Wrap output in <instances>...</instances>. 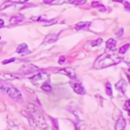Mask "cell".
<instances>
[{
	"mask_svg": "<svg viewBox=\"0 0 130 130\" xmlns=\"http://www.w3.org/2000/svg\"><path fill=\"white\" fill-rule=\"evenodd\" d=\"M122 60V58L119 56L118 55L104 53L101 55L100 56H99L98 59L95 61L94 67L95 68H98V69L104 68L109 66L118 64Z\"/></svg>",
	"mask_w": 130,
	"mask_h": 130,
	"instance_id": "1",
	"label": "cell"
},
{
	"mask_svg": "<svg viewBox=\"0 0 130 130\" xmlns=\"http://www.w3.org/2000/svg\"><path fill=\"white\" fill-rule=\"evenodd\" d=\"M4 91H5L10 98L15 99V100H18L22 98V94H21L20 91L18 90L17 88L11 86L8 83H6V85H5Z\"/></svg>",
	"mask_w": 130,
	"mask_h": 130,
	"instance_id": "2",
	"label": "cell"
},
{
	"mask_svg": "<svg viewBox=\"0 0 130 130\" xmlns=\"http://www.w3.org/2000/svg\"><path fill=\"white\" fill-rule=\"evenodd\" d=\"M70 84H71V86L74 90V91L76 94H81V95H83L85 94V88L80 83H78V82H75V81H73V82L72 81Z\"/></svg>",
	"mask_w": 130,
	"mask_h": 130,
	"instance_id": "3",
	"label": "cell"
},
{
	"mask_svg": "<svg viewBox=\"0 0 130 130\" xmlns=\"http://www.w3.org/2000/svg\"><path fill=\"white\" fill-rule=\"evenodd\" d=\"M38 70V68L33 65H24L21 68L20 72L24 74H31Z\"/></svg>",
	"mask_w": 130,
	"mask_h": 130,
	"instance_id": "4",
	"label": "cell"
},
{
	"mask_svg": "<svg viewBox=\"0 0 130 130\" xmlns=\"http://www.w3.org/2000/svg\"><path fill=\"white\" fill-rule=\"evenodd\" d=\"M59 73L63 74L64 75H66L68 78H70L71 79H75L76 78V75H75V71L72 69V68H63L59 71Z\"/></svg>",
	"mask_w": 130,
	"mask_h": 130,
	"instance_id": "5",
	"label": "cell"
},
{
	"mask_svg": "<svg viewBox=\"0 0 130 130\" xmlns=\"http://www.w3.org/2000/svg\"><path fill=\"white\" fill-rule=\"evenodd\" d=\"M126 87H127V84L126 81H124L123 79L120 80L118 83L116 84V88L117 89V90H119V91H121L122 94L126 93Z\"/></svg>",
	"mask_w": 130,
	"mask_h": 130,
	"instance_id": "6",
	"label": "cell"
},
{
	"mask_svg": "<svg viewBox=\"0 0 130 130\" xmlns=\"http://www.w3.org/2000/svg\"><path fill=\"white\" fill-rule=\"evenodd\" d=\"M36 122H37V124L41 128V129H46L47 127V125H46V123L43 119V117L41 115H38L37 116V117H36Z\"/></svg>",
	"mask_w": 130,
	"mask_h": 130,
	"instance_id": "7",
	"label": "cell"
},
{
	"mask_svg": "<svg viewBox=\"0 0 130 130\" xmlns=\"http://www.w3.org/2000/svg\"><path fill=\"white\" fill-rule=\"evenodd\" d=\"M125 128H126V120L122 116H121L117 122V124L116 126V130H124Z\"/></svg>",
	"mask_w": 130,
	"mask_h": 130,
	"instance_id": "8",
	"label": "cell"
},
{
	"mask_svg": "<svg viewBox=\"0 0 130 130\" xmlns=\"http://www.w3.org/2000/svg\"><path fill=\"white\" fill-rule=\"evenodd\" d=\"M24 21V18L22 16H20V15H15V16H12L10 18V23L11 24H17L20 22H22Z\"/></svg>",
	"mask_w": 130,
	"mask_h": 130,
	"instance_id": "9",
	"label": "cell"
},
{
	"mask_svg": "<svg viewBox=\"0 0 130 130\" xmlns=\"http://www.w3.org/2000/svg\"><path fill=\"white\" fill-rule=\"evenodd\" d=\"M26 51H27V46L26 43H22L21 45H19L16 49L17 53H24Z\"/></svg>",
	"mask_w": 130,
	"mask_h": 130,
	"instance_id": "10",
	"label": "cell"
},
{
	"mask_svg": "<svg viewBox=\"0 0 130 130\" xmlns=\"http://www.w3.org/2000/svg\"><path fill=\"white\" fill-rule=\"evenodd\" d=\"M116 45V40L110 38V39H109L107 41V43H106V46L107 49L109 50H111L113 49V48H114Z\"/></svg>",
	"mask_w": 130,
	"mask_h": 130,
	"instance_id": "11",
	"label": "cell"
},
{
	"mask_svg": "<svg viewBox=\"0 0 130 130\" xmlns=\"http://www.w3.org/2000/svg\"><path fill=\"white\" fill-rule=\"evenodd\" d=\"M90 22H79L76 24L75 27H76L77 30H81V29H85L90 25Z\"/></svg>",
	"mask_w": 130,
	"mask_h": 130,
	"instance_id": "12",
	"label": "cell"
},
{
	"mask_svg": "<svg viewBox=\"0 0 130 130\" xmlns=\"http://www.w3.org/2000/svg\"><path fill=\"white\" fill-rule=\"evenodd\" d=\"M57 40V37L56 35H53V34H51V35H49L45 40V42L49 43H52L53 42H55Z\"/></svg>",
	"mask_w": 130,
	"mask_h": 130,
	"instance_id": "13",
	"label": "cell"
},
{
	"mask_svg": "<svg viewBox=\"0 0 130 130\" xmlns=\"http://www.w3.org/2000/svg\"><path fill=\"white\" fill-rule=\"evenodd\" d=\"M27 108L28 109V113H33L37 112V107L33 104H28L27 106Z\"/></svg>",
	"mask_w": 130,
	"mask_h": 130,
	"instance_id": "14",
	"label": "cell"
},
{
	"mask_svg": "<svg viewBox=\"0 0 130 130\" xmlns=\"http://www.w3.org/2000/svg\"><path fill=\"white\" fill-rule=\"evenodd\" d=\"M130 47V44L129 43H127V44H125V45H123L120 49L119 50V53L120 54H124L127 52V50H129V48Z\"/></svg>",
	"mask_w": 130,
	"mask_h": 130,
	"instance_id": "15",
	"label": "cell"
},
{
	"mask_svg": "<svg viewBox=\"0 0 130 130\" xmlns=\"http://www.w3.org/2000/svg\"><path fill=\"white\" fill-rule=\"evenodd\" d=\"M106 93L108 96H111L113 94V91H112V88H111V85L109 82H107V85H106Z\"/></svg>",
	"mask_w": 130,
	"mask_h": 130,
	"instance_id": "16",
	"label": "cell"
},
{
	"mask_svg": "<svg viewBox=\"0 0 130 130\" xmlns=\"http://www.w3.org/2000/svg\"><path fill=\"white\" fill-rule=\"evenodd\" d=\"M41 89H42L43 91H46V92H49V91H51L52 90V87L47 83H45L43 84L42 86H41Z\"/></svg>",
	"mask_w": 130,
	"mask_h": 130,
	"instance_id": "17",
	"label": "cell"
},
{
	"mask_svg": "<svg viewBox=\"0 0 130 130\" xmlns=\"http://www.w3.org/2000/svg\"><path fill=\"white\" fill-rule=\"evenodd\" d=\"M123 109H124L126 111L128 112V114L130 116V100H128L126 101L124 107H123Z\"/></svg>",
	"mask_w": 130,
	"mask_h": 130,
	"instance_id": "18",
	"label": "cell"
},
{
	"mask_svg": "<svg viewBox=\"0 0 130 130\" xmlns=\"http://www.w3.org/2000/svg\"><path fill=\"white\" fill-rule=\"evenodd\" d=\"M86 2V0H74L72 2V4L75 5H81Z\"/></svg>",
	"mask_w": 130,
	"mask_h": 130,
	"instance_id": "19",
	"label": "cell"
},
{
	"mask_svg": "<svg viewBox=\"0 0 130 130\" xmlns=\"http://www.w3.org/2000/svg\"><path fill=\"white\" fill-rule=\"evenodd\" d=\"M56 22V19H53V20H50V22H46V21L44 20V22L43 24V26H49V25H52L53 24H55Z\"/></svg>",
	"mask_w": 130,
	"mask_h": 130,
	"instance_id": "20",
	"label": "cell"
},
{
	"mask_svg": "<svg viewBox=\"0 0 130 130\" xmlns=\"http://www.w3.org/2000/svg\"><path fill=\"white\" fill-rule=\"evenodd\" d=\"M4 77L7 79V80H14L17 78V77H15L14 75H11V74H5Z\"/></svg>",
	"mask_w": 130,
	"mask_h": 130,
	"instance_id": "21",
	"label": "cell"
},
{
	"mask_svg": "<svg viewBox=\"0 0 130 130\" xmlns=\"http://www.w3.org/2000/svg\"><path fill=\"white\" fill-rule=\"evenodd\" d=\"M101 43H102V39L98 38V40H96L93 41V42L91 43V45H92L93 46H98V45L101 44Z\"/></svg>",
	"mask_w": 130,
	"mask_h": 130,
	"instance_id": "22",
	"label": "cell"
},
{
	"mask_svg": "<svg viewBox=\"0 0 130 130\" xmlns=\"http://www.w3.org/2000/svg\"><path fill=\"white\" fill-rule=\"evenodd\" d=\"M11 2H6V3H4V4H2L1 6H0V10H3V9H5V8H7V7H9V6H10V5H11Z\"/></svg>",
	"mask_w": 130,
	"mask_h": 130,
	"instance_id": "23",
	"label": "cell"
},
{
	"mask_svg": "<svg viewBox=\"0 0 130 130\" xmlns=\"http://www.w3.org/2000/svg\"><path fill=\"white\" fill-rule=\"evenodd\" d=\"M15 60V58H11V59H5L2 62V64L5 65V64H9V63H13L14 61Z\"/></svg>",
	"mask_w": 130,
	"mask_h": 130,
	"instance_id": "24",
	"label": "cell"
},
{
	"mask_svg": "<svg viewBox=\"0 0 130 130\" xmlns=\"http://www.w3.org/2000/svg\"><path fill=\"white\" fill-rule=\"evenodd\" d=\"M28 0H10L12 3H24Z\"/></svg>",
	"mask_w": 130,
	"mask_h": 130,
	"instance_id": "25",
	"label": "cell"
},
{
	"mask_svg": "<svg viewBox=\"0 0 130 130\" xmlns=\"http://www.w3.org/2000/svg\"><path fill=\"white\" fill-rule=\"evenodd\" d=\"M124 7L127 11H130V2H125L124 3Z\"/></svg>",
	"mask_w": 130,
	"mask_h": 130,
	"instance_id": "26",
	"label": "cell"
},
{
	"mask_svg": "<svg viewBox=\"0 0 130 130\" xmlns=\"http://www.w3.org/2000/svg\"><path fill=\"white\" fill-rule=\"evenodd\" d=\"M119 31L116 33V37H122V34H123V33H124V31H123V29L122 28V29H120V30H119Z\"/></svg>",
	"mask_w": 130,
	"mask_h": 130,
	"instance_id": "27",
	"label": "cell"
},
{
	"mask_svg": "<svg viewBox=\"0 0 130 130\" xmlns=\"http://www.w3.org/2000/svg\"><path fill=\"white\" fill-rule=\"evenodd\" d=\"M65 57L63 56H61V57L59 58V64H63V63H65Z\"/></svg>",
	"mask_w": 130,
	"mask_h": 130,
	"instance_id": "28",
	"label": "cell"
},
{
	"mask_svg": "<svg viewBox=\"0 0 130 130\" xmlns=\"http://www.w3.org/2000/svg\"><path fill=\"white\" fill-rule=\"evenodd\" d=\"M100 11H105L106 9H105V7L103 5H100Z\"/></svg>",
	"mask_w": 130,
	"mask_h": 130,
	"instance_id": "29",
	"label": "cell"
},
{
	"mask_svg": "<svg viewBox=\"0 0 130 130\" xmlns=\"http://www.w3.org/2000/svg\"><path fill=\"white\" fill-rule=\"evenodd\" d=\"M98 5H100V4H99L98 2H94L92 3V6H93V7H97V6H98Z\"/></svg>",
	"mask_w": 130,
	"mask_h": 130,
	"instance_id": "30",
	"label": "cell"
},
{
	"mask_svg": "<svg viewBox=\"0 0 130 130\" xmlns=\"http://www.w3.org/2000/svg\"><path fill=\"white\" fill-rule=\"evenodd\" d=\"M3 26H4V22H3V20L0 19V27H2Z\"/></svg>",
	"mask_w": 130,
	"mask_h": 130,
	"instance_id": "31",
	"label": "cell"
},
{
	"mask_svg": "<svg viewBox=\"0 0 130 130\" xmlns=\"http://www.w3.org/2000/svg\"><path fill=\"white\" fill-rule=\"evenodd\" d=\"M43 1L44 2H46V3H50V2H52L53 1H54V0H43Z\"/></svg>",
	"mask_w": 130,
	"mask_h": 130,
	"instance_id": "32",
	"label": "cell"
},
{
	"mask_svg": "<svg viewBox=\"0 0 130 130\" xmlns=\"http://www.w3.org/2000/svg\"><path fill=\"white\" fill-rule=\"evenodd\" d=\"M113 1H116V2H122L123 0H113Z\"/></svg>",
	"mask_w": 130,
	"mask_h": 130,
	"instance_id": "33",
	"label": "cell"
},
{
	"mask_svg": "<svg viewBox=\"0 0 130 130\" xmlns=\"http://www.w3.org/2000/svg\"><path fill=\"white\" fill-rule=\"evenodd\" d=\"M129 72H130V68H129Z\"/></svg>",
	"mask_w": 130,
	"mask_h": 130,
	"instance_id": "34",
	"label": "cell"
},
{
	"mask_svg": "<svg viewBox=\"0 0 130 130\" xmlns=\"http://www.w3.org/2000/svg\"><path fill=\"white\" fill-rule=\"evenodd\" d=\"M129 81H130V76H129Z\"/></svg>",
	"mask_w": 130,
	"mask_h": 130,
	"instance_id": "35",
	"label": "cell"
},
{
	"mask_svg": "<svg viewBox=\"0 0 130 130\" xmlns=\"http://www.w3.org/2000/svg\"><path fill=\"white\" fill-rule=\"evenodd\" d=\"M0 39H1V37H0Z\"/></svg>",
	"mask_w": 130,
	"mask_h": 130,
	"instance_id": "36",
	"label": "cell"
}]
</instances>
